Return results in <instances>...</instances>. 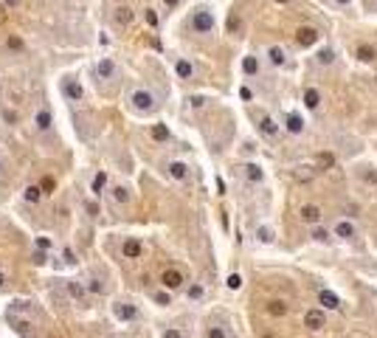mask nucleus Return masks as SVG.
Masks as SVG:
<instances>
[{"label": "nucleus", "mask_w": 377, "mask_h": 338, "mask_svg": "<svg viewBox=\"0 0 377 338\" xmlns=\"http://www.w3.org/2000/svg\"><path fill=\"white\" fill-rule=\"evenodd\" d=\"M107 194H110V203H115V206H127L130 197H133V194H130V189L124 186V183H118V186H110V189H107Z\"/></svg>", "instance_id": "15"}, {"label": "nucleus", "mask_w": 377, "mask_h": 338, "mask_svg": "<svg viewBox=\"0 0 377 338\" xmlns=\"http://www.w3.org/2000/svg\"><path fill=\"white\" fill-rule=\"evenodd\" d=\"M161 338H186V335L178 330V327H166V330L161 332Z\"/></svg>", "instance_id": "40"}, {"label": "nucleus", "mask_w": 377, "mask_h": 338, "mask_svg": "<svg viewBox=\"0 0 377 338\" xmlns=\"http://www.w3.org/2000/svg\"><path fill=\"white\" fill-rule=\"evenodd\" d=\"M130 107L136 110V113L147 116V113H152V110L158 107V99H155L152 90H147V87H136V90L130 93Z\"/></svg>", "instance_id": "1"}, {"label": "nucleus", "mask_w": 377, "mask_h": 338, "mask_svg": "<svg viewBox=\"0 0 377 338\" xmlns=\"http://www.w3.org/2000/svg\"><path fill=\"white\" fill-rule=\"evenodd\" d=\"M335 3H338V6H349V3H352V0H335Z\"/></svg>", "instance_id": "54"}, {"label": "nucleus", "mask_w": 377, "mask_h": 338, "mask_svg": "<svg viewBox=\"0 0 377 338\" xmlns=\"http://www.w3.org/2000/svg\"><path fill=\"white\" fill-rule=\"evenodd\" d=\"M276 3H287V0H276Z\"/></svg>", "instance_id": "56"}, {"label": "nucleus", "mask_w": 377, "mask_h": 338, "mask_svg": "<svg viewBox=\"0 0 377 338\" xmlns=\"http://www.w3.org/2000/svg\"><path fill=\"white\" fill-rule=\"evenodd\" d=\"M164 3H166V6H169V9H175V6H178V3H180V0H164Z\"/></svg>", "instance_id": "52"}, {"label": "nucleus", "mask_w": 377, "mask_h": 338, "mask_svg": "<svg viewBox=\"0 0 377 338\" xmlns=\"http://www.w3.org/2000/svg\"><path fill=\"white\" fill-rule=\"evenodd\" d=\"M245 175H248V180H254V183H259V180L265 178L262 166H259V164H248V166H245Z\"/></svg>", "instance_id": "32"}, {"label": "nucleus", "mask_w": 377, "mask_h": 338, "mask_svg": "<svg viewBox=\"0 0 377 338\" xmlns=\"http://www.w3.org/2000/svg\"><path fill=\"white\" fill-rule=\"evenodd\" d=\"M299 217H301V223H310V226H315V223L321 220V209H318V206H313V203H307V206H301Z\"/></svg>", "instance_id": "16"}, {"label": "nucleus", "mask_w": 377, "mask_h": 338, "mask_svg": "<svg viewBox=\"0 0 377 338\" xmlns=\"http://www.w3.org/2000/svg\"><path fill=\"white\" fill-rule=\"evenodd\" d=\"M315 59H318V65H332L335 62V51L332 48H321Z\"/></svg>", "instance_id": "33"}, {"label": "nucleus", "mask_w": 377, "mask_h": 338, "mask_svg": "<svg viewBox=\"0 0 377 338\" xmlns=\"http://www.w3.org/2000/svg\"><path fill=\"white\" fill-rule=\"evenodd\" d=\"M259 237H262V243H271L273 234H271V229H259Z\"/></svg>", "instance_id": "47"}, {"label": "nucleus", "mask_w": 377, "mask_h": 338, "mask_svg": "<svg viewBox=\"0 0 377 338\" xmlns=\"http://www.w3.org/2000/svg\"><path fill=\"white\" fill-rule=\"evenodd\" d=\"M104 186H107V175L96 172V178H93V183H90V192L93 194H104Z\"/></svg>", "instance_id": "29"}, {"label": "nucleus", "mask_w": 377, "mask_h": 338, "mask_svg": "<svg viewBox=\"0 0 377 338\" xmlns=\"http://www.w3.org/2000/svg\"><path fill=\"white\" fill-rule=\"evenodd\" d=\"M150 136L155 138V141H161V144H164V141H169V127H166V124H152V130H150Z\"/></svg>", "instance_id": "25"}, {"label": "nucleus", "mask_w": 377, "mask_h": 338, "mask_svg": "<svg viewBox=\"0 0 377 338\" xmlns=\"http://www.w3.org/2000/svg\"><path fill=\"white\" fill-rule=\"evenodd\" d=\"M34 248H43V251H54V237H34Z\"/></svg>", "instance_id": "34"}, {"label": "nucleus", "mask_w": 377, "mask_h": 338, "mask_svg": "<svg viewBox=\"0 0 377 338\" xmlns=\"http://www.w3.org/2000/svg\"><path fill=\"white\" fill-rule=\"evenodd\" d=\"M296 43H299L301 48H310V45L318 43V31H315L313 26H301V29L296 31Z\"/></svg>", "instance_id": "11"}, {"label": "nucleus", "mask_w": 377, "mask_h": 338, "mask_svg": "<svg viewBox=\"0 0 377 338\" xmlns=\"http://www.w3.org/2000/svg\"><path fill=\"white\" fill-rule=\"evenodd\" d=\"M360 178L366 180V183H377V172H374V169H366V172H360Z\"/></svg>", "instance_id": "42"}, {"label": "nucleus", "mask_w": 377, "mask_h": 338, "mask_svg": "<svg viewBox=\"0 0 377 338\" xmlns=\"http://www.w3.org/2000/svg\"><path fill=\"white\" fill-rule=\"evenodd\" d=\"M318 166H332V155H318Z\"/></svg>", "instance_id": "49"}, {"label": "nucleus", "mask_w": 377, "mask_h": 338, "mask_svg": "<svg viewBox=\"0 0 377 338\" xmlns=\"http://www.w3.org/2000/svg\"><path fill=\"white\" fill-rule=\"evenodd\" d=\"M6 6H12V9H15V6H20V0H6Z\"/></svg>", "instance_id": "53"}, {"label": "nucleus", "mask_w": 377, "mask_h": 338, "mask_svg": "<svg viewBox=\"0 0 377 338\" xmlns=\"http://www.w3.org/2000/svg\"><path fill=\"white\" fill-rule=\"evenodd\" d=\"M82 285H85V290L90 296H107V279L104 276H99V274H87V279L82 282Z\"/></svg>", "instance_id": "7"}, {"label": "nucleus", "mask_w": 377, "mask_h": 338, "mask_svg": "<svg viewBox=\"0 0 377 338\" xmlns=\"http://www.w3.org/2000/svg\"><path fill=\"white\" fill-rule=\"evenodd\" d=\"M206 338H234V335H231V330H228L225 324H211L206 330Z\"/></svg>", "instance_id": "22"}, {"label": "nucleus", "mask_w": 377, "mask_h": 338, "mask_svg": "<svg viewBox=\"0 0 377 338\" xmlns=\"http://www.w3.org/2000/svg\"><path fill=\"white\" fill-rule=\"evenodd\" d=\"M228 31H231V34H234V31H239V17H228Z\"/></svg>", "instance_id": "44"}, {"label": "nucleus", "mask_w": 377, "mask_h": 338, "mask_svg": "<svg viewBox=\"0 0 377 338\" xmlns=\"http://www.w3.org/2000/svg\"><path fill=\"white\" fill-rule=\"evenodd\" d=\"M189 299H194V302L203 299V285H192V288H189Z\"/></svg>", "instance_id": "41"}, {"label": "nucleus", "mask_w": 377, "mask_h": 338, "mask_svg": "<svg viewBox=\"0 0 377 338\" xmlns=\"http://www.w3.org/2000/svg\"><path fill=\"white\" fill-rule=\"evenodd\" d=\"M183 282H186V276L180 274L178 268H166L164 274H161V285H164L166 290H180Z\"/></svg>", "instance_id": "6"}, {"label": "nucleus", "mask_w": 377, "mask_h": 338, "mask_svg": "<svg viewBox=\"0 0 377 338\" xmlns=\"http://www.w3.org/2000/svg\"><path fill=\"white\" fill-rule=\"evenodd\" d=\"M85 209L90 211V214H99V203H96V200H87V203H85Z\"/></svg>", "instance_id": "46"}, {"label": "nucleus", "mask_w": 377, "mask_h": 338, "mask_svg": "<svg viewBox=\"0 0 377 338\" xmlns=\"http://www.w3.org/2000/svg\"><path fill=\"white\" fill-rule=\"evenodd\" d=\"M175 73H178L180 79H192L194 76V65L189 62V59H178V62H175Z\"/></svg>", "instance_id": "20"}, {"label": "nucleus", "mask_w": 377, "mask_h": 338, "mask_svg": "<svg viewBox=\"0 0 377 338\" xmlns=\"http://www.w3.org/2000/svg\"><path fill=\"white\" fill-rule=\"evenodd\" d=\"M110 310H113V316L118 318V321H124V324L138 321V318H141V310H138L133 302H127V299H118V302H113V304H110Z\"/></svg>", "instance_id": "3"}, {"label": "nucleus", "mask_w": 377, "mask_h": 338, "mask_svg": "<svg viewBox=\"0 0 377 338\" xmlns=\"http://www.w3.org/2000/svg\"><path fill=\"white\" fill-rule=\"evenodd\" d=\"M65 296H68L73 304H79V307H87V299H90V293L85 290V285H82L79 279H68L65 282Z\"/></svg>", "instance_id": "4"}, {"label": "nucleus", "mask_w": 377, "mask_h": 338, "mask_svg": "<svg viewBox=\"0 0 377 338\" xmlns=\"http://www.w3.org/2000/svg\"><path fill=\"white\" fill-rule=\"evenodd\" d=\"M268 313H271V316H285L287 304L285 302H271V304H268Z\"/></svg>", "instance_id": "36"}, {"label": "nucleus", "mask_w": 377, "mask_h": 338, "mask_svg": "<svg viewBox=\"0 0 377 338\" xmlns=\"http://www.w3.org/2000/svg\"><path fill=\"white\" fill-rule=\"evenodd\" d=\"M259 130H262L265 136H279V124L273 122V119H268V116L259 119Z\"/></svg>", "instance_id": "26"}, {"label": "nucleus", "mask_w": 377, "mask_h": 338, "mask_svg": "<svg viewBox=\"0 0 377 338\" xmlns=\"http://www.w3.org/2000/svg\"><path fill=\"white\" fill-rule=\"evenodd\" d=\"M242 71L248 73V76L259 73V59H257V57H245V59H242Z\"/></svg>", "instance_id": "31"}, {"label": "nucleus", "mask_w": 377, "mask_h": 338, "mask_svg": "<svg viewBox=\"0 0 377 338\" xmlns=\"http://www.w3.org/2000/svg\"><path fill=\"white\" fill-rule=\"evenodd\" d=\"M332 231H335V237L338 240H355L357 237V226L352 223V220H338Z\"/></svg>", "instance_id": "13"}, {"label": "nucleus", "mask_w": 377, "mask_h": 338, "mask_svg": "<svg viewBox=\"0 0 377 338\" xmlns=\"http://www.w3.org/2000/svg\"><path fill=\"white\" fill-rule=\"evenodd\" d=\"M313 240H315V243H329L332 237H329L327 229H313Z\"/></svg>", "instance_id": "37"}, {"label": "nucleus", "mask_w": 377, "mask_h": 338, "mask_svg": "<svg viewBox=\"0 0 377 338\" xmlns=\"http://www.w3.org/2000/svg\"><path fill=\"white\" fill-rule=\"evenodd\" d=\"M34 127H37V133H51L54 130V113L48 107H40L34 116Z\"/></svg>", "instance_id": "9"}, {"label": "nucleus", "mask_w": 377, "mask_h": 338, "mask_svg": "<svg viewBox=\"0 0 377 338\" xmlns=\"http://www.w3.org/2000/svg\"><path fill=\"white\" fill-rule=\"evenodd\" d=\"M59 259H62V265H68V268L76 265V262H79V259H76V251H73L71 245H65L62 251H59Z\"/></svg>", "instance_id": "30"}, {"label": "nucleus", "mask_w": 377, "mask_h": 338, "mask_svg": "<svg viewBox=\"0 0 377 338\" xmlns=\"http://www.w3.org/2000/svg\"><path fill=\"white\" fill-rule=\"evenodd\" d=\"M9 51H23V48H26V43H23V40H20V37H9Z\"/></svg>", "instance_id": "39"}, {"label": "nucleus", "mask_w": 377, "mask_h": 338, "mask_svg": "<svg viewBox=\"0 0 377 338\" xmlns=\"http://www.w3.org/2000/svg\"><path fill=\"white\" fill-rule=\"evenodd\" d=\"M45 200V192L40 189V183H29V186L23 189V203H29V206H40Z\"/></svg>", "instance_id": "10"}, {"label": "nucleus", "mask_w": 377, "mask_h": 338, "mask_svg": "<svg viewBox=\"0 0 377 338\" xmlns=\"http://www.w3.org/2000/svg\"><path fill=\"white\" fill-rule=\"evenodd\" d=\"M304 324L310 330H321V327H324V310H307Z\"/></svg>", "instance_id": "17"}, {"label": "nucleus", "mask_w": 377, "mask_h": 338, "mask_svg": "<svg viewBox=\"0 0 377 338\" xmlns=\"http://www.w3.org/2000/svg\"><path fill=\"white\" fill-rule=\"evenodd\" d=\"M166 172H169L172 180L186 183V180H189V164H183V161H169V164H166Z\"/></svg>", "instance_id": "12"}, {"label": "nucleus", "mask_w": 377, "mask_h": 338, "mask_svg": "<svg viewBox=\"0 0 377 338\" xmlns=\"http://www.w3.org/2000/svg\"><path fill=\"white\" fill-rule=\"evenodd\" d=\"M48 259H51V251H43V248H34V251H31V262H34L37 268L48 265Z\"/></svg>", "instance_id": "27"}, {"label": "nucleus", "mask_w": 377, "mask_h": 338, "mask_svg": "<svg viewBox=\"0 0 377 338\" xmlns=\"http://www.w3.org/2000/svg\"><path fill=\"white\" fill-rule=\"evenodd\" d=\"M192 31H197V34H211L214 31V15L208 9H197L192 15Z\"/></svg>", "instance_id": "5"}, {"label": "nucleus", "mask_w": 377, "mask_h": 338, "mask_svg": "<svg viewBox=\"0 0 377 338\" xmlns=\"http://www.w3.org/2000/svg\"><path fill=\"white\" fill-rule=\"evenodd\" d=\"M40 189H43V192L48 194L51 189H54V178H43V180H40Z\"/></svg>", "instance_id": "43"}, {"label": "nucleus", "mask_w": 377, "mask_h": 338, "mask_svg": "<svg viewBox=\"0 0 377 338\" xmlns=\"http://www.w3.org/2000/svg\"><path fill=\"white\" fill-rule=\"evenodd\" d=\"M141 254H144V243L138 237H127L121 243V257L124 259H141Z\"/></svg>", "instance_id": "8"}, {"label": "nucleus", "mask_w": 377, "mask_h": 338, "mask_svg": "<svg viewBox=\"0 0 377 338\" xmlns=\"http://www.w3.org/2000/svg\"><path fill=\"white\" fill-rule=\"evenodd\" d=\"M304 104L310 110H318V104H321V93L315 90V87H307L304 90Z\"/></svg>", "instance_id": "23"}, {"label": "nucleus", "mask_w": 377, "mask_h": 338, "mask_svg": "<svg viewBox=\"0 0 377 338\" xmlns=\"http://www.w3.org/2000/svg\"><path fill=\"white\" fill-rule=\"evenodd\" d=\"M318 302L324 304L327 310H338V307H341V299H338L332 290H321V293H318Z\"/></svg>", "instance_id": "19"}, {"label": "nucleus", "mask_w": 377, "mask_h": 338, "mask_svg": "<svg viewBox=\"0 0 377 338\" xmlns=\"http://www.w3.org/2000/svg\"><path fill=\"white\" fill-rule=\"evenodd\" d=\"M6 288V271H3V268H0V290Z\"/></svg>", "instance_id": "51"}, {"label": "nucleus", "mask_w": 377, "mask_h": 338, "mask_svg": "<svg viewBox=\"0 0 377 338\" xmlns=\"http://www.w3.org/2000/svg\"><path fill=\"white\" fill-rule=\"evenodd\" d=\"M285 124H287V133H293V136H301V130H304V119L299 113H290Z\"/></svg>", "instance_id": "21"}, {"label": "nucleus", "mask_w": 377, "mask_h": 338, "mask_svg": "<svg viewBox=\"0 0 377 338\" xmlns=\"http://www.w3.org/2000/svg\"><path fill=\"white\" fill-rule=\"evenodd\" d=\"M192 107H203V104H206V99H203V96H192Z\"/></svg>", "instance_id": "50"}, {"label": "nucleus", "mask_w": 377, "mask_h": 338, "mask_svg": "<svg viewBox=\"0 0 377 338\" xmlns=\"http://www.w3.org/2000/svg\"><path fill=\"white\" fill-rule=\"evenodd\" d=\"M225 285H228V290H239V288H242V276H239V274H231V276L225 279Z\"/></svg>", "instance_id": "38"}, {"label": "nucleus", "mask_w": 377, "mask_h": 338, "mask_svg": "<svg viewBox=\"0 0 377 338\" xmlns=\"http://www.w3.org/2000/svg\"><path fill=\"white\" fill-rule=\"evenodd\" d=\"M0 178H3V158H0Z\"/></svg>", "instance_id": "55"}, {"label": "nucleus", "mask_w": 377, "mask_h": 338, "mask_svg": "<svg viewBox=\"0 0 377 338\" xmlns=\"http://www.w3.org/2000/svg\"><path fill=\"white\" fill-rule=\"evenodd\" d=\"M268 57H271V62L276 65V68L287 65V54H285V48H279V45H273V48L268 51Z\"/></svg>", "instance_id": "24"}, {"label": "nucleus", "mask_w": 377, "mask_h": 338, "mask_svg": "<svg viewBox=\"0 0 377 338\" xmlns=\"http://www.w3.org/2000/svg\"><path fill=\"white\" fill-rule=\"evenodd\" d=\"M113 23L115 26H130V23H133V9L130 6H118L113 12Z\"/></svg>", "instance_id": "18"}, {"label": "nucleus", "mask_w": 377, "mask_h": 338, "mask_svg": "<svg viewBox=\"0 0 377 338\" xmlns=\"http://www.w3.org/2000/svg\"><path fill=\"white\" fill-rule=\"evenodd\" d=\"M3 119H6L9 124H17V113H15V110H9V107L3 110Z\"/></svg>", "instance_id": "45"}, {"label": "nucleus", "mask_w": 377, "mask_h": 338, "mask_svg": "<svg viewBox=\"0 0 377 338\" xmlns=\"http://www.w3.org/2000/svg\"><path fill=\"white\" fill-rule=\"evenodd\" d=\"M152 302L155 304H161V307H169L172 304V290H155V293H152Z\"/></svg>", "instance_id": "28"}, {"label": "nucleus", "mask_w": 377, "mask_h": 338, "mask_svg": "<svg viewBox=\"0 0 377 338\" xmlns=\"http://www.w3.org/2000/svg\"><path fill=\"white\" fill-rule=\"evenodd\" d=\"M357 59H360V62H371V59H374V48L360 45V48H357Z\"/></svg>", "instance_id": "35"}, {"label": "nucleus", "mask_w": 377, "mask_h": 338, "mask_svg": "<svg viewBox=\"0 0 377 338\" xmlns=\"http://www.w3.org/2000/svg\"><path fill=\"white\" fill-rule=\"evenodd\" d=\"M115 73H118V68H115V62L110 57H104V59H99V65H96V76H99L101 82H107V79H113Z\"/></svg>", "instance_id": "14"}, {"label": "nucleus", "mask_w": 377, "mask_h": 338, "mask_svg": "<svg viewBox=\"0 0 377 338\" xmlns=\"http://www.w3.org/2000/svg\"><path fill=\"white\" fill-rule=\"evenodd\" d=\"M59 90H62V96H65L68 101H73V104L85 101V87H82V82H79L76 76H62V82H59Z\"/></svg>", "instance_id": "2"}, {"label": "nucleus", "mask_w": 377, "mask_h": 338, "mask_svg": "<svg viewBox=\"0 0 377 338\" xmlns=\"http://www.w3.org/2000/svg\"><path fill=\"white\" fill-rule=\"evenodd\" d=\"M147 23H150V26H158V15L152 12V9H147Z\"/></svg>", "instance_id": "48"}]
</instances>
